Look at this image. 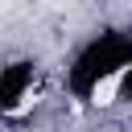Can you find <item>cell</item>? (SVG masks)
Returning <instances> with one entry per match:
<instances>
[{
  "mask_svg": "<svg viewBox=\"0 0 132 132\" xmlns=\"http://www.w3.org/2000/svg\"><path fill=\"white\" fill-rule=\"evenodd\" d=\"M128 62H132V25L128 21H107V25L91 29L62 58V70H58L62 99L74 107H95L107 91H116Z\"/></svg>",
  "mask_w": 132,
  "mask_h": 132,
  "instance_id": "1",
  "label": "cell"
},
{
  "mask_svg": "<svg viewBox=\"0 0 132 132\" xmlns=\"http://www.w3.org/2000/svg\"><path fill=\"white\" fill-rule=\"evenodd\" d=\"M45 66L37 54H8L0 58V120H21L41 95Z\"/></svg>",
  "mask_w": 132,
  "mask_h": 132,
  "instance_id": "2",
  "label": "cell"
},
{
  "mask_svg": "<svg viewBox=\"0 0 132 132\" xmlns=\"http://www.w3.org/2000/svg\"><path fill=\"white\" fill-rule=\"evenodd\" d=\"M111 99L124 107V111H132V62L124 66V74H120V82H116V91H111Z\"/></svg>",
  "mask_w": 132,
  "mask_h": 132,
  "instance_id": "3",
  "label": "cell"
}]
</instances>
